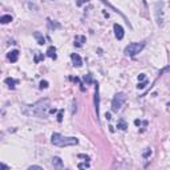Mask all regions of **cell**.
Here are the masks:
<instances>
[{"mask_svg": "<svg viewBox=\"0 0 170 170\" xmlns=\"http://www.w3.org/2000/svg\"><path fill=\"white\" fill-rule=\"evenodd\" d=\"M49 107H51V101L48 98H43V100H39L37 102H35L33 105H25L23 109V113L27 116L44 118L48 114Z\"/></svg>", "mask_w": 170, "mask_h": 170, "instance_id": "cell-1", "label": "cell"}, {"mask_svg": "<svg viewBox=\"0 0 170 170\" xmlns=\"http://www.w3.org/2000/svg\"><path fill=\"white\" fill-rule=\"evenodd\" d=\"M51 142H52L55 146L65 147V146H73V145H77L78 140L76 138V137H65V135L60 134V133H53L52 138H51Z\"/></svg>", "mask_w": 170, "mask_h": 170, "instance_id": "cell-2", "label": "cell"}, {"mask_svg": "<svg viewBox=\"0 0 170 170\" xmlns=\"http://www.w3.org/2000/svg\"><path fill=\"white\" fill-rule=\"evenodd\" d=\"M154 15H156L157 24L161 27L165 20V3L164 1H157L154 4Z\"/></svg>", "mask_w": 170, "mask_h": 170, "instance_id": "cell-3", "label": "cell"}, {"mask_svg": "<svg viewBox=\"0 0 170 170\" xmlns=\"http://www.w3.org/2000/svg\"><path fill=\"white\" fill-rule=\"evenodd\" d=\"M145 47V43H130L129 45L125 48V55L126 56H130V57H133V56H135L137 53H140L144 49Z\"/></svg>", "mask_w": 170, "mask_h": 170, "instance_id": "cell-4", "label": "cell"}, {"mask_svg": "<svg viewBox=\"0 0 170 170\" xmlns=\"http://www.w3.org/2000/svg\"><path fill=\"white\" fill-rule=\"evenodd\" d=\"M125 102V95L124 93H117L112 100V110L113 112H118L121 109V107Z\"/></svg>", "mask_w": 170, "mask_h": 170, "instance_id": "cell-5", "label": "cell"}, {"mask_svg": "<svg viewBox=\"0 0 170 170\" xmlns=\"http://www.w3.org/2000/svg\"><path fill=\"white\" fill-rule=\"evenodd\" d=\"M96 88H95V108H96V116L97 118H100V87H98V83L95 84Z\"/></svg>", "mask_w": 170, "mask_h": 170, "instance_id": "cell-6", "label": "cell"}, {"mask_svg": "<svg viewBox=\"0 0 170 170\" xmlns=\"http://www.w3.org/2000/svg\"><path fill=\"white\" fill-rule=\"evenodd\" d=\"M113 29H114V35L117 37V40H122L124 39V28H122L120 24H114L113 25Z\"/></svg>", "mask_w": 170, "mask_h": 170, "instance_id": "cell-7", "label": "cell"}, {"mask_svg": "<svg viewBox=\"0 0 170 170\" xmlns=\"http://www.w3.org/2000/svg\"><path fill=\"white\" fill-rule=\"evenodd\" d=\"M71 59H72V61H73V65H75V66H77V68H80V66L83 65V59H81L80 56L77 55V53H72V55H71Z\"/></svg>", "mask_w": 170, "mask_h": 170, "instance_id": "cell-8", "label": "cell"}, {"mask_svg": "<svg viewBox=\"0 0 170 170\" xmlns=\"http://www.w3.org/2000/svg\"><path fill=\"white\" fill-rule=\"evenodd\" d=\"M52 165H53L55 169H63V167H64V164H63V161H61L60 157H53V158H52Z\"/></svg>", "mask_w": 170, "mask_h": 170, "instance_id": "cell-9", "label": "cell"}, {"mask_svg": "<svg viewBox=\"0 0 170 170\" xmlns=\"http://www.w3.org/2000/svg\"><path fill=\"white\" fill-rule=\"evenodd\" d=\"M8 59L11 63H16L19 59V51L18 49H15V51H11V52L8 53Z\"/></svg>", "mask_w": 170, "mask_h": 170, "instance_id": "cell-10", "label": "cell"}, {"mask_svg": "<svg viewBox=\"0 0 170 170\" xmlns=\"http://www.w3.org/2000/svg\"><path fill=\"white\" fill-rule=\"evenodd\" d=\"M85 36H75V40H73V44H75L76 47H81L84 43H85Z\"/></svg>", "mask_w": 170, "mask_h": 170, "instance_id": "cell-11", "label": "cell"}, {"mask_svg": "<svg viewBox=\"0 0 170 170\" xmlns=\"http://www.w3.org/2000/svg\"><path fill=\"white\" fill-rule=\"evenodd\" d=\"M33 36H35V39H36V40H37V43L40 44V45H43V44H45V39L43 37V35H41L40 32H37V31H36L35 33H33Z\"/></svg>", "mask_w": 170, "mask_h": 170, "instance_id": "cell-12", "label": "cell"}, {"mask_svg": "<svg viewBox=\"0 0 170 170\" xmlns=\"http://www.w3.org/2000/svg\"><path fill=\"white\" fill-rule=\"evenodd\" d=\"M47 56L51 59H56V48L55 47H49V48L47 49Z\"/></svg>", "mask_w": 170, "mask_h": 170, "instance_id": "cell-13", "label": "cell"}, {"mask_svg": "<svg viewBox=\"0 0 170 170\" xmlns=\"http://www.w3.org/2000/svg\"><path fill=\"white\" fill-rule=\"evenodd\" d=\"M101 1H102V3H104V4H107V6H108V7H110V8H112V9H113V11H114V12H117V13H120V15H121L122 18H124V19H125V21H126V23H128V19H126V18H125L124 15H122V13H121V12L118 11V9H117V8H116V7H113V6H112V4H110V3H109V1H108V0H101Z\"/></svg>", "mask_w": 170, "mask_h": 170, "instance_id": "cell-14", "label": "cell"}, {"mask_svg": "<svg viewBox=\"0 0 170 170\" xmlns=\"http://www.w3.org/2000/svg\"><path fill=\"white\" fill-rule=\"evenodd\" d=\"M117 128H118V129H121V130H125V129L128 128V124L125 122L124 118H120V120H118V122H117Z\"/></svg>", "mask_w": 170, "mask_h": 170, "instance_id": "cell-15", "label": "cell"}, {"mask_svg": "<svg viewBox=\"0 0 170 170\" xmlns=\"http://www.w3.org/2000/svg\"><path fill=\"white\" fill-rule=\"evenodd\" d=\"M0 21H1V24H8L12 21V16L11 15H3L1 19H0Z\"/></svg>", "mask_w": 170, "mask_h": 170, "instance_id": "cell-16", "label": "cell"}, {"mask_svg": "<svg viewBox=\"0 0 170 170\" xmlns=\"http://www.w3.org/2000/svg\"><path fill=\"white\" fill-rule=\"evenodd\" d=\"M6 84L8 85L9 88H15V85L18 84V80H15V78L8 77V78H6Z\"/></svg>", "mask_w": 170, "mask_h": 170, "instance_id": "cell-17", "label": "cell"}, {"mask_svg": "<svg viewBox=\"0 0 170 170\" xmlns=\"http://www.w3.org/2000/svg\"><path fill=\"white\" fill-rule=\"evenodd\" d=\"M48 27H49V29H55V28H60V24H59V23H55V21H52V20H51V19H48Z\"/></svg>", "mask_w": 170, "mask_h": 170, "instance_id": "cell-18", "label": "cell"}, {"mask_svg": "<svg viewBox=\"0 0 170 170\" xmlns=\"http://www.w3.org/2000/svg\"><path fill=\"white\" fill-rule=\"evenodd\" d=\"M142 156H144V158L150 157V156H152V149H150V147H146V149L144 150V153H142Z\"/></svg>", "mask_w": 170, "mask_h": 170, "instance_id": "cell-19", "label": "cell"}, {"mask_svg": "<svg viewBox=\"0 0 170 170\" xmlns=\"http://www.w3.org/2000/svg\"><path fill=\"white\" fill-rule=\"evenodd\" d=\"M41 60H44V56L41 55V53L36 52V56H35V63H39V61H41Z\"/></svg>", "mask_w": 170, "mask_h": 170, "instance_id": "cell-20", "label": "cell"}, {"mask_svg": "<svg viewBox=\"0 0 170 170\" xmlns=\"http://www.w3.org/2000/svg\"><path fill=\"white\" fill-rule=\"evenodd\" d=\"M84 80H85V83H87V84H92V83H93L92 75H90V73H88V75L85 76V77H84Z\"/></svg>", "mask_w": 170, "mask_h": 170, "instance_id": "cell-21", "label": "cell"}, {"mask_svg": "<svg viewBox=\"0 0 170 170\" xmlns=\"http://www.w3.org/2000/svg\"><path fill=\"white\" fill-rule=\"evenodd\" d=\"M40 88L41 89H45V88H48V81H45V80H43L40 83Z\"/></svg>", "mask_w": 170, "mask_h": 170, "instance_id": "cell-22", "label": "cell"}, {"mask_svg": "<svg viewBox=\"0 0 170 170\" xmlns=\"http://www.w3.org/2000/svg\"><path fill=\"white\" fill-rule=\"evenodd\" d=\"M146 84H147L146 81H144V83H140L138 85H137V88H138V89H144V88L146 87Z\"/></svg>", "mask_w": 170, "mask_h": 170, "instance_id": "cell-23", "label": "cell"}, {"mask_svg": "<svg viewBox=\"0 0 170 170\" xmlns=\"http://www.w3.org/2000/svg\"><path fill=\"white\" fill-rule=\"evenodd\" d=\"M88 167H89V164H80L78 165V169H88Z\"/></svg>", "mask_w": 170, "mask_h": 170, "instance_id": "cell-24", "label": "cell"}, {"mask_svg": "<svg viewBox=\"0 0 170 170\" xmlns=\"http://www.w3.org/2000/svg\"><path fill=\"white\" fill-rule=\"evenodd\" d=\"M63 110H60V112H59V114H57V121L59 122H61V121H63Z\"/></svg>", "mask_w": 170, "mask_h": 170, "instance_id": "cell-25", "label": "cell"}, {"mask_svg": "<svg viewBox=\"0 0 170 170\" xmlns=\"http://www.w3.org/2000/svg\"><path fill=\"white\" fill-rule=\"evenodd\" d=\"M32 169H35V170H43V167L41 166H36V165H33V166H29L28 170H32Z\"/></svg>", "mask_w": 170, "mask_h": 170, "instance_id": "cell-26", "label": "cell"}, {"mask_svg": "<svg viewBox=\"0 0 170 170\" xmlns=\"http://www.w3.org/2000/svg\"><path fill=\"white\" fill-rule=\"evenodd\" d=\"M78 157H80V158H84L85 161L89 162V157H88V156H84V154H78Z\"/></svg>", "mask_w": 170, "mask_h": 170, "instance_id": "cell-27", "label": "cell"}, {"mask_svg": "<svg viewBox=\"0 0 170 170\" xmlns=\"http://www.w3.org/2000/svg\"><path fill=\"white\" fill-rule=\"evenodd\" d=\"M88 1H89V0H80V1H77V4H78V6H81L83 3H88Z\"/></svg>", "mask_w": 170, "mask_h": 170, "instance_id": "cell-28", "label": "cell"}, {"mask_svg": "<svg viewBox=\"0 0 170 170\" xmlns=\"http://www.w3.org/2000/svg\"><path fill=\"white\" fill-rule=\"evenodd\" d=\"M138 80H140V81H141V80H145V75H144V73H141V75L138 76Z\"/></svg>", "mask_w": 170, "mask_h": 170, "instance_id": "cell-29", "label": "cell"}, {"mask_svg": "<svg viewBox=\"0 0 170 170\" xmlns=\"http://www.w3.org/2000/svg\"><path fill=\"white\" fill-rule=\"evenodd\" d=\"M105 117H107V120H110V118H112V117H110V113H107V114H105Z\"/></svg>", "mask_w": 170, "mask_h": 170, "instance_id": "cell-30", "label": "cell"}, {"mask_svg": "<svg viewBox=\"0 0 170 170\" xmlns=\"http://www.w3.org/2000/svg\"><path fill=\"white\" fill-rule=\"evenodd\" d=\"M0 166L3 167V169H9V167H8V166H6V165H4V164H1V165H0Z\"/></svg>", "mask_w": 170, "mask_h": 170, "instance_id": "cell-31", "label": "cell"}, {"mask_svg": "<svg viewBox=\"0 0 170 170\" xmlns=\"http://www.w3.org/2000/svg\"><path fill=\"white\" fill-rule=\"evenodd\" d=\"M134 124H135V125H137V126H140V124H141V122H140V121H138V120H135V122H134Z\"/></svg>", "mask_w": 170, "mask_h": 170, "instance_id": "cell-32", "label": "cell"}]
</instances>
